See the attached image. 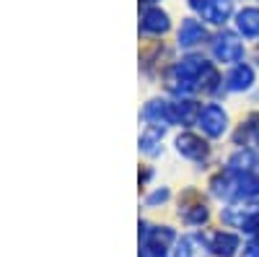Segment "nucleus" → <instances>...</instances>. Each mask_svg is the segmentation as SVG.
I'll use <instances>...</instances> for the list:
<instances>
[{
  "label": "nucleus",
  "instance_id": "1",
  "mask_svg": "<svg viewBox=\"0 0 259 257\" xmlns=\"http://www.w3.org/2000/svg\"><path fill=\"white\" fill-rule=\"evenodd\" d=\"M241 29H244L246 34H259V13H256V11L241 13Z\"/></svg>",
  "mask_w": 259,
  "mask_h": 257
},
{
  "label": "nucleus",
  "instance_id": "2",
  "mask_svg": "<svg viewBox=\"0 0 259 257\" xmlns=\"http://www.w3.org/2000/svg\"><path fill=\"white\" fill-rule=\"evenodd\" d=\"M221 125H223V115L218 109H210L207 112V130L210 133H221Z\"/></svg>",
  "mask_w": 259,
  "mask_h": 257
}]
</instances>
